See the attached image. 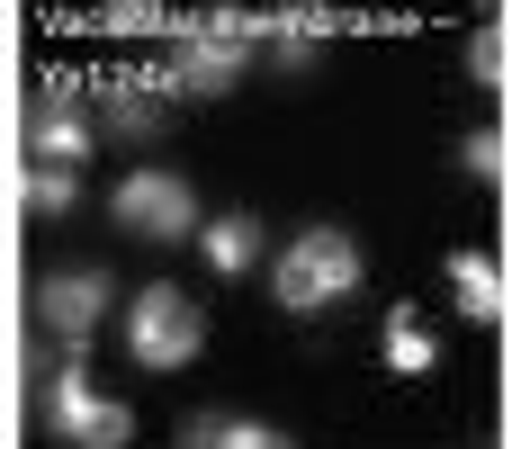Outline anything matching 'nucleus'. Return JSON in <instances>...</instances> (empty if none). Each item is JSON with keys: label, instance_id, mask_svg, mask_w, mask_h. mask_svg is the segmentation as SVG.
Segmentation results:
<instances>
[{"label": "nucleus", "instance_id": "obj_1", "mask_svg": "<svg viewBox=\"0 0 512 449\" xmlns=\"http://www.w3.org/2000/svg\"><path fill=\"white\" fill-rule=\"evenodd\" d=\"M36 423L72 449H126L135 441V414L81 378V351L72 360H36Z\"/></svg>", "mask_w": 512, "mask_h": 449}, {"label": "nucleus", "instance_id": "obj_2", "mask_svg": "<svg viewBox=\"0 0 512 449\" xmlns=\"http://www.w3.org/2000/svg\"><path fill=\"white\" fill-rule=\"evenodd\" d=\"M270 288H279L288 315H333L342 297H360V243H351L342 225H315V234H297V243L279 252Z\"/></svg>", "mask_w": 512, "mask_h": 449}, {"label": "nucleus", "instance_id": "obj_3", "mask_svg": "<svg viewBox=\"0 0 512 449\" xmlns=\"http://www.w3.org/2000/svg\"><path fill=\"white\" fill-rule=\"evenodd\" d=\"M198 342H207V315H198L189 288H144V297H126V360H135V369H189Z\"/></svg>", "mask_w": 512, "mask_h": 449}, {"label": "nucleus", "instance_id": "obj_4", "mask_svg": "<svg viewBox=\"0 0 512 449\" xmlns=\"http://www.w3.org/2000/svg\"><path fill=\"white\" fill-rule=\"evenodd\" d=\"M108 216H117V234H135V243H180V234H198V189L180 180V171H126L117 180V198H108Z\"/></svg>", "mask_w": 512, "mask_h": 449}, {"label": "nucleus", "instance_id": "obj_5", "mask_svg": "<svg viewBox=\"0 0 512 449\" xmlns=\"http://www.w3.org/2000/svg\"><path fill=\"white\" fill-rule=\"evenodd\" d=\"M252 27H234V18H216V27H198V36H180L171 45V63H162V81H171V99H216V90H234L243 72H252Z\"/></svg>", "mask_w": 512, "mask_h": 449}, {"label": "nucleus", "instance_id": "obj_6", "mask_svg": "<svg viewBox=\"0 0 512 449\" xmlns=\"http://www.w3.org/2000/svg\"><path fill=\"white\" fill-rule=\"evenodd\" d=\"M108 297H117V279L108 270H45L36 279V333L54 342V351H90V333L108 324Z\"/></svg>", "mask_w": 512, "mask_h": 449}, {"label": "nucleus", "instance_id": "obj_7", "mask_svg": "<svg viewBox=\"0 0 512 449\" xmlns=\"http://www.w3.org/2000/svg\"><path fill=\"white\" fill-rule=\"evenodd\" d=\"M90 144H99V117H90V99H81L72 81L27 90V162H45V171H81Z\"/></svg>", "mask_w": 512, "mask_h": 449}, {"label": "nucleus", "instance_id": "obj_8", "mask_svg": "<svg viewBox=\"0 0 512 449\" xmlns=\"http://www.w3.org/2000/svg\"><path fill=\"white\" fill-rule=\"evenodd\" d=\"M189 243H198V261H207L216 279H243V270L270 252V225H261L252 207H225V216H198V234H189Z\"/></svg>", "mask_w": 512, "mask_h": 449}, {"label": "nucleus", "instance_id": "obj_9", "mask_svg": "<svg viewBox=\"0 0 512 449\" xmlns=\"http://www.w3.org/2000/svg\"><path fill=\"white\" fill-rule=\"evenodd\" d=\"M90 117H99L108 135H135V144H144V135H162V126H171V90H144V81H99V90H90Z\"/></svg>", "mask_w": 512, "mask_h": 449}, {"label": "nucleus", "instance_id": "obj_10", "mask_svg": "<svg viewBox=\"0 0 512 449\" xmlns=\"http://www.w3.org/2000/svg\"><path fill=\"white\" fill-rule=\"evenodd\" d=\"M180 449H297L279 423H252V414H189Z\"/></svg>", "mask_w": 512, "mask_h": 449}, {"label": "nucleus", "instance_id": "obj_11", "mask_svg": "<svg viewBox=\"0 0 512 449\" xmlns=\"http://www.w3.org/2000/svg\"><path fill=\"white\" fill-rule=\"evenodd\" d=\"M450 297H459L468 324H495V315H504V279H495V261H486V252H459V261H450Z\"/></svg>", "mask_w": 512, "mask_h": 449}, {"label": "nucleus", "instance_id": "obj_12", "mask_svg": "<svg viewBox=\"0 0 512 449\" xmlns=\"http://www.w3.org/2000/svg\"><path fill=\"white\" fill-rule=\"evenodd\" d=\"M387 369H396V378L441 369V342H432V324H423L414 306H396V315H387Z\"/></svg>", "mask_w": 512, "mask_h": 449}, {"label": "nucleus", "instance_id": "obj_13", "mask_svg": "<svg viewBox=\"0 0 512 449\" xmlns=\"http://www.w3.org/2000/svg\"><path fill=\"white\" fill-rule=\"evenodd\" d=\"M27 207H36L45 225L72 216V207H81V171H45V162H36V171H27Z\"/></svg>", "mask_w": 512, "mask_h": 449}, {"label": "nucleus", "instance_id": "obj_14", "mask_svg": "<svg viewBox=\"0 0 512 449\" xmlns=\"http://www.w3.org/2000/svg\"><path fill=\"white\" fill-rule=\"evenodd\" d=\"M468 171H477V180H495V171H504V144H495V135H486V126H477V135H468Z\"/></svg>", "mask_w": 512, "mask_h": 449}, {"label": "nucleus", "instance_id": "obj_15", "mask_svg": "<svg viewBox=\"0 0 512 449\" xmlns=\"http://www.w3.org/2000/svg\"><path fill=\"white\" fill-rule=\"evenodd\" d=\"M468 63H477V81H495V63H504V36H495V27H486V36H477V45H468Z\"/></svg>", "mask_w": 512, "mask_h": 449}, {"label": "nucleus", "instance_id": "obj_16", "mask_svg": "<svg viewBox=\"0 0 512 449\" xmlns=\"http://www.w3.org/2000/svg\"><path fill=\"white\" fill-rule=\"evenodd\" d=\"M99 18H117V27H144V18H153V0H99Z\"/></svg>", "mask_w": 512, "mask_h": 449}]
</instances>
